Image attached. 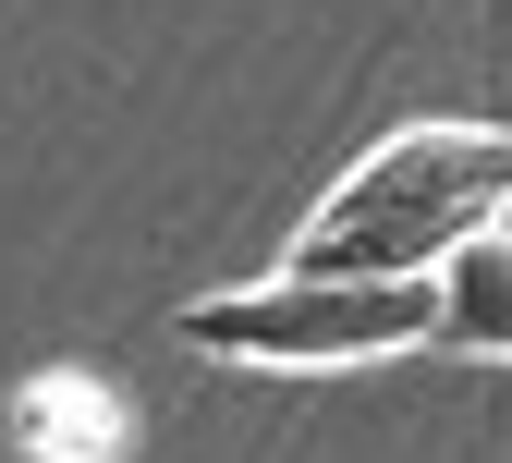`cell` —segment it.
Here are the masks:
<instances>
[{
    "label": "cell",
    "instance_id": "cell-2",
    "mask_svg": "<svg viewBox=\"0 0 512 463\" xmlns=\"http://www.w3.org/2000/svg\"><path fill=\"white\" fill-rule=\"evenodd\" d=\"M427 317H439L427 281H317V269H281V281L183 305V342L220 354V366H378V354H415Z\"/></svg>",
    "mask_w": 512,
    "mask_h": 463
},
{
    "label": "cell",
    "instance_id": "cell-3",
    "mask_svg": "<svg viewBox=\"0 0 512 463\" xmlns=\"http://www.w3.org/2000/svg\"><path fill=\"white\" fill-rule=\"evenodd\" d=\"M427 293H439V317H427L439 354H500V366H512V232L452 244V256L427 269Z\"/></svg>",
    "mask_w": 512,
    "mask_h": 463
},
{
    "label": "cell",
    "instance_id": "cell-1",
    "mask_svg": "<svg viewBox=\"0 0 512 463\" xmlns=\"http://www.w3.org/2000/svg\"><path fill=\"white\" fill-rule=\"evenodd\" d=\"M512 220V122H403L391 147H366L317 220L293 232L281 269L317 281H427L452 244Z\"/></svg>",
    "mask_w": 512,
    "mask_h": 463
}]
</instances>
